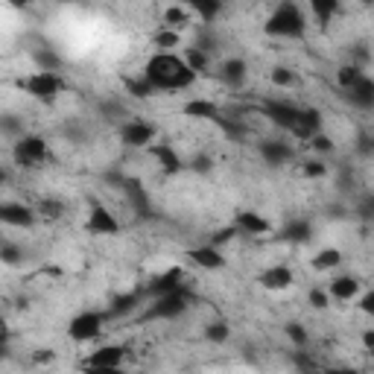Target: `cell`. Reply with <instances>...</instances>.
<instances>
[{
  "instance_id": "1",
  "label": "cell",
  "mask_w": 374,
  "mask_h": 374,
  "mask_svg": "<svg viewBox=\"0 0 374 374\" xmlns=\"http://www.w3.org/2000/svg\"><path fill=\"white\" fill-rule=\"evenodd\" d=\"M143 76L155 85V91H184L196 82L199 74L187 65L184 56H176L173 50H158L143 65Z\"/></svg>"
},
{
  "instance_id": "2",
  "label": "cell",
  "mask_w": 374,
  "mask_h": 374,
  "mask_svg": "<svg viewBox=\"0 0 374 374\" xmlns=\"http://www.w3.org/2000/svg\"><path fill=\"white\" fill-rule=\"evenodd\" d=\"M263 33L272 39H301L304 36V15L295 0H280L278 9L266 18Z\"/></svg>"
},
{
  "instance_id": "3",
  "label": "cell",
  "mask_w": 374,
  "mask_h": 374,
  "mask_svg": "<svg viewBox=\"0 0 374 374\" xmlns=\"http://www.w3.org/2000/svg\"><path fill=\"white\" fill-rule=\"evenodd\" d=\"M21 91H26L39 103H53L61 94V79L56 76V71H36L26 79H21Z\"/></svg>"
},
{
  "instance_id": "4",
  "label": "cell",
  "mask_w": 374,
  "mask_h": 374,
  "mask_svg": "<svg viewBox=\"0 0 374 374\" xmlns=\"http://www.w3.org/2000/svg\"><path fill=\"white\" fill-rule=\"evenodd\" d=\"M187 310V295L181 290L164 293V295H155V301L146 307L143 319H176Z\"/></svg>"
},
{
  "instance_id": "5",
  "label": "cell",
  "mask_w": 374,
  "mask_h": 374,
  "mask_svg": "<svg viewBox=\"0 0 374 374\" xmlns=\"http://www.w3.org/2000/svg\"><path fill=\"white\" fill-rule=\"evenodd\" d=\"M100 333H103V313H97V310H82L68 325V336L74 342H94Z\"/></svg>"
},
{
  "instance_id": "6",
  "label": "cell",
  "mask_w": 374,
  "mask_h": 374,
  "mask_svg": "<svg viewBox=\"0 0 374 374\" xmlns=\"http://www.w3.org/2000/svg\"><path fill=\"white\" fill-rule=\"evenodd\" d=\"M47 141L41 135H21V141L15 143V161L21 167H39L41 161H47Z\"/></svg>"
},
{
  "instance_id": "7",
  "label": "cell",
  "mask_w": 374,
  "mask_h": 374,
  "mask_svg": "<svg viewBox=\"0 0 374 374\" xmlns=\"http://www.w3.org/2000/svg\"><path fill=\"white\" fill-rule=\"evenodd\" d=\"M120 141L126 146H135V149H143L155 141V126L146 120H126L120 126Z\"/></svg>"
},
{
  "instance_id": "8",
  "label": "cell",
  "mask_w": 374,
  "mask_h": 374,
  "mask_svg": "<svg viewBox=\"0 0 374 374\" xmlns=\"http://www.w3.org/2000/svg\"><path fill=\"white\" fill-rule=\"evenodd\" d=\"M123 357H126V348L120 345H103L97 351H91V357L85 360V368H94V371H114L120 368Z\"/></svg>"
},
{
  "instance_id": "9",
  "label": "cell",
  "mask_w": 374,
  "mask_h": 374,
  "mask_svg": "<svg viewBox=\"0 0 374 374\" xmlns=\"http://www.w3.org/2000/svg\"><path fill=\"white\" fill-rule=\"evenodd\" d=\"M298 114H301V108H295V106H290V103H266V106H263V117H269L275 126H280L284 132H293V129H295Z\"/></svg>"
},
{
  "instance_id": "10",
  "label": "cell",
  "mask_w": 374,
  "mask_h": 374,
  "mask_svg": "<svg viewBox=\"0 0 374 374\" xmlns=\"http://www.w3.org/2000/svg\"><path fill=\"white\" fill-rule=\"evenodd\" d=\"M319 132H322V111L319 108H301L298 123L290 135H295L298 141H313Z\"/></svg>"
},
{
  "instance_id": "11",
  "label": "cell",
  "mask_w": 374,
  "mask_h": 374,
  "mask_svg": "<svg viewBox=\"0 0 374 374\" xmlns=\"http://www.w3.org/2000/svg\"><path fill=\"white\" fill-rule=\"evenodd\" d=\"M88 231L91 234H117L120 231V223H117V216L103 208V205H94L91 213H88Z\"/></svg>"
},
{
  "instance_id": "12",
  "label": "cell",
  "mask_w": 374,
  "mask_h": 374,
  "mask_svg": "<svg viewBox=\"0 0 374 374\" xmlns=\"http://www.w3.org/2000/svg\"><path fill=\"white\" fill-rule=\"evenodd\" d=\"M293 280H295V275H293L290 266H269V269L261 272V287H266V290H272V293L290 290Z\"/></svg>"
},
{
  "instance_id": "13",
  "label": "cell",
  "mask_w": 374,
  "mask_h": 374,
  "mask_svg": "<svg viewBox=\"0 0 374 374\" xmlns=\"http://www.w3.org/2000/svg\"><path fill=\"white\" fill-rule=\"evenodd\" d=\"M261 158L266 161V164H272V167H278V164H287L290 158H293V146L287 143V141H275V138H269V141H261Z\"/></svg>"
},
{
  "instance_id": "14",
  "label": "cell",
  "mask_w": 374,
  "mask_h": 374,
  "mask_svg": "<svg viewBox=\"0 0 374 374\" xmlns=\"http://www.w3.org/2000/svg\"><path fill=\"white\" fill-rule=\"evenodd\" d=\"M234 228L243 231V234H269L272 231L269 220H263L258 211H237L234 213Z\"/></svg>"
},
{
  "instance_id": "15",
  "label": "cell",
  "mask_w": 374,
  "mask_h": 374,
  "mask_svg": "<svg viewBox=\"0 0 374 374\" xmlns=\"http://www.w3.org/2000/svg\"><path fill=\"white\" fill-rule=\"evenodd\" d=\"M0 220H4L6 226H15V228H29L36 223V213L29 211L26 205H18V202H6L4 208H0Z\"/></svg>"
},
{
  "instance_id": "16",
  "label": "cell",
  "mask_w": 374,
  "mask_h": 374,
  "mask_svg": "<svg viewBox=\"0 0 374 374\" xmlns=\"http://www.w3.org/2000/svg\"><path fill=\"white\" fill-rule=\"evenodd\" d=\"M345 100L351 106H357V108H374V79L363 76L357 85H351L345 91Z\"/></svg>"
},
{
  "instance_id": "17",
  "label": "cell",
  "mask_w": 374,
  "mask_h": 374,
  "mask_svg": "<svg viewBox=\"0 0 374 374\" xmlns=\"http://www.w3.org/2000/svg\"><path fill=\"white\" fill-rule=\"evenodd\" d=\"M191 258L199 269H223L226 266V258H223V252L216 246H199V248H191Z\"/></svg>"
},
{
  "instance_id": "18",
  "label": "cell",
  "mask_w": 374,
  "mask_h": 374,
  "mask_svg": "<svg viewBox=\"0 0 374 374\" xmlns=\"http://www.w3.org/2000/svg\"><path fill=\"white\" fill-rule=\"evenodd\" d=\"M181 269L178 266H173V269H167V272H161V275H155L152 280H149V293H152V298L155 295H164V293H173V290H181Z\"/></svg>"
},
{
  "instance_id": "19",
  "label": "cell",
  "mask_w": 374,
  "mask_h": 374,
  "mask_svg": "<svg viewBox=\"0 0 374 374\" xmlns=\"http://www.w3.org/2000/svg\"><path fill=\"white\" fill-rule=\"evenodd\" d=\"M181 114L184 117H193V120H220V106L211 103V100L196 97V100H187L181 106Z\"/></svg>"
},
{
  "instance_id": "20",
  "label": "cell",
  "mask_w": 374,
  "mask_h": 374,
  "mask_svg": "<svg viewBox=\"0 0 374 374\" xmlns=\"http://www.w3.org/2000/svg\"><path fill=\"white\" fill-rule=\"evenodd\" d=\"M328 293H330V298H336V301H351V298H357V293H360V280L351 278V275H339V278H333L330 284H328Z\"/></svg>"
},
{
  "instance_id": "21",
  "label": "cell",
  "mask_w": 374,
  "mask_h": 374,
  "mask_svg": "<svg viewBox=\"0 0 374 374\" xmlns=\"http://www.w3.org/2000/svg\"><path fill=\"white\" fill-rule=\"evenodd\" d=\"M176 4H181V6H187L196 18H202V21H213L216 15L223 12V0H176Z\"/></svg>"
},
{
  "instance_id": "22",
  "label": "cell",
  "mask_w": 374,
  "mask_h": 374,
  "mask_svg": "<svg viewBox=\"0 0 374 374\" xmlns=\"http://www.w3.org/2000/svg\"><path fill=\"white\" fill-rule=\"evenodd\" d=\"M152 155H155V161L161 164L164 173H178L184 167V161L178 158V152L170 146V143H155L152 146Z\"/></svg>"
},
{
  "instance_id": "23",
  "label": "cell",
  "mask_w": 374,
  "mask_h": 374,
  "mask_svg": "<svg viewBox=\"0 0 374 374\" xmlns=\"http://www.w3.org/2000/svg\"><path fill=\"white\" fill-rule=\"evenodd\" d=\"M307 6H310V12L316 15V21L322 26H328L333 21V15L339 12V0H307Z\"/></svg>"
},
{
  "instance_id": "24",
  "label": "cell",
  "mask_w": 374,
  "mask_h": 374,
  "mask_svg": "<svg viewBox=\"0 0 374 374\" xmlns=\"http://www.w3.org/2000/svg\"><path fill=\"white\" fill-rule=\"evenodd\" d=\"M223 79L228 82V85H243V79H246V61L243 59H228L226 65H223Z\"/></svg>"
},
{
  "instance_id": "25",
  "label": "cell",
  "mask_w": 374,
  "mask_h": 374,
  "mask_svg": "<svg viewBox=\"0 0 374 374\" xmlns=\"http://www.w3.org/2000/svg\"><path fill=\"white\" fill-rule=\"evenodd\" d=\"M339 263H342V252H339V248H322V252H316V258H313V269H319V272L336 269Z\"/></svg>"
},
{
  "instance_id": "26",
  "label": "cell",
  "mask_w": 374,
  "mask_h": 374,
  "mask_svg": "<svg viewBox=\"0 0 374 374\" xmlns=\"http://www.w3.org/2000/svg\"><path fill=\"white\" fill-rule=\"evenodd\" d=\"M284 240H290V243H307L310 240V223H304V220H298V223H290L287 228H284V234H280Z\"/></svg>"
},
{
  "instance_id": "27",
  "label": "cell",
  "mask_w": 374,
  "mask_h": 374,
  "mask_svg": "<svg viewBox=\"0 0 374 374\" xmlns=\"http://www.w3.org/2000/svg\"><path fill=\"white\" fill-rule=\"evenodd\" d=\"M363 76H365V74H363L357 65H345V68H339L336 82H339V88H342V91H348V88H351V85H357Z\"/></svg>"
},
{
  "instance_id": "28",
  "label": "cell",
  "mask_w": 374,
  "mask_h": 374,
  "mask_svg": "<svg viewBox=\"0 0 374 374\" xmlns=\"http://www.w3.org/2000/svg\"><path fill=\"white\" fill-rule=\"evenodd\" d=\"M184 61H187V65H191L196 74H202V71L208 68V53L199 50V47H187V50H184Z\"/></svg>"
},
{
  "instance_id": "29",
  "label": "cell",
  "mask_w": 374,
  "mask_h": 374,
  "mask_svg": "<svg viewBox=\"0 0 374 374\" xmlns=\"http://www.w3.org/2000/svg\"><path fill=\"white\" fill-rule=\"evenodd\" d=\"M187 21H191V9H187V6H170L167 12H164V26H181V24H187Z\"/></svg>"
},
{
  "instance_id": "30",
  "label": "cell",
  "mask_w": 374,
  "mask_h": 374,
  "mask_svg": "<svg viewBox=\"0 0 374 374\" xmlns=\"http://www.w3.org/2000/svg\"><path fill=\"white\" fill-rule=\"evenodd\" d=\"M152 44L158 47V50H173L176 44H178V33H173V29H158V33H155V39H152Z\"/></svg>"
},
{
  "instance_id": "31",
  "label": "cell",
  "mask_w": 374,
  "mask_h": 374,
  "mask_svg": "<svg viewBox=\"0 0 374 374\" xmlns=\"http://www.w3.org/2000/svg\"><path fill=\"white\" fill-rule=\"evenodd\" d=\"M138 307V295H117L114 298V304H111V313L114 316H123V313H129V310H135Z\"/></svg>"
},
{
  "instance_id": "32",
  "label": "cell",
  "mask_w": 374,
  "mask_h": 374,
  "mask_svg": "<svg viewBox=\"0 0 374 374\" xmlns=\"http://www.w3.org/2000/svg\"><path fill=\"white\" fill-rule=\"evenodd\" d=\"M269 79H272V85H280V88H290V85L295 82V74H293L290 68H272Z\"/></svg>"
},
{
  "instance_id": "33",
  "label": "cell",
  "mask_w": 374,
  "mask_h": 374,
  "mask_svg": "<svg viewBox=\"0 0 374 374\" xmlns=\"http://www.w3.org/2000/svg\"><path fill=\"white\" fill-rule=\"evenodd\" d=\"M129 91L135 94V97H152V94H158L155 91V85L143 76V79H135V82H129Z\"/></svg>"
},
{
  "instance_id": "34",
  "label": "cell",
  "mask_w": 374,
  "mask_h": 374,
  "mask_svg": "<svg viewBox=\"0 0 374 374\" xmlns=\"http://www.w3.org/2000/svg\"><path fill=\"white\" fill-rule=\"evenodd\" d=\"M284 330H287V336L293 339V345H295V348H304V345H307V330H304L301 325H295V322H290V325H287Z\"/></svg>"
},
{
  "instance_id": "35",
  "label": "cell",
  "mask_w": 374,
  "mask_h": 374,
  "mask_svg": "<svg viewBox=\"0 0 374 374\" xmlns=\"http://www.w3.org/2000/svg\"><path fill=\"white\" fill-rule=\"evenodd\" d=\"M126 193L132 196L135 208H143V211H146V193L141 191V184H138V181H126Z\"/></svg>"
},
{
  "instance_id": "36",
  "label": "cell",
  "mask_w": 374,
  "mask_h": 374,
  "mask_svg": "<svg viewBox=\"0 0 374 374\" xmlns=\"http://www.w3.org/2000/svg\"><path fill=\"white\" fill-rule=\"evenodd\" d=\"M205 336H208L211 342H226V339H228V328H226L223 322H213V325H208Z\"/></svg>"
},
{
  "instance_id": "37",
  "label": "cell",
  "mask_w": 374,
  "mask_h": 374,
  "mask_svg": "<svg viewBox=\"0 0 374 374\" xmlns=\"http://www.w3.org/2000/svg\"><path fill=\"white\" fill-rule=\"evenodd\" d=\"M310 304H313L316 310H325V307L330 304V293H328V287H325V290H310Z\"/></svg>"
},
{
  "instance_id": "38",
  "label": "cell",
  "mask_w": 374,
  "mask_h": 374,
  "mask_svg": "<svg viewBox=\"0 0 374 374\" xmlns=\"http://www.w3.org/2000/svg\"><path fill=\"white\" fill-rule=\"evenodd\" d=\"M328 176V167L319 164V161H307L304 164V178H325Z\"/></svg>"
},
{
  "instance_id": "39",
  "label": "cell",
  "mask_w": 374,
  "mask_h": 374,
  "mask_svg": "<svg viewBox=\"0 0 374 374\" xmlns=\"http://www.w3.org/2000/svg\"><path fill=\"white\" fill-rule=\"evenodd\" d=\"M357 149H360V155H365V158H374V135H360Z\"/></svg>"
},
{
  "instance_id": "40",
  "label": "cell",
  "mask_w": 374,
  "mask_h": 374,
  "mask_svg": "<svg viewBox=\"0 0 374 374\" xmlns=\"http://www.w3.org/2000/svg\"><path fill=\"white\" fill-rule=\"evenodd\" d=\"M310 143H313V149H319V152H330V149H333V141H330L325 132H319Z\"/></svg>"
},
{
  "instance_id": "41",
  "label": "cell",
  "mask_w": 374,
  "mask_h": 374,
  "mask_svg": "<svg viewBox=\"0 0 374 374\" xmlns=\"http://www.w3.org/2000/svg\"><path fill=\"white\" fill-rule=\"evenodd\" d=\"M357 211H360V216H363V220H374V196H368V199H363Z\"/></svg>"
},
{
  "instance_id": "42",
  "label": "cell",
  "mask_w": 374,
  "mask_h": 374,
  "mask_svg": "<svg viewBox=\"0 0 374 374\" xmlns=\"http://www.w3.org/2000/svg\"><path fill=\"white\" fill-rule=\"evenodd\" d=\"M360 310H363L365 316H374V290H371V293H365V295L360 298Z\"/></svg>"
},
{
  "instance_id": "43",
  "label": "cell",
  "mask_w": 374,
  "mask_h": 374,
  "mask_svg": "<svg viewBox=\"0 0 374 374\" xmlns=\"http://www.w3.org/2000/svg\"><path fill=\"white\" fill-rule=\"evenodd\" d=\"M360 339H363V348H365V351H374V328L363 330V336H360Z\"/></svg>"
},
{
  "instance_id": "44",
  "label": "cell",
  "mask_w": 374,
  "mask_h": 374,
  "mask_svg": "<svg viewBox=\"0 0 374 374\" xmlns=\"http://www.w3.org/2000/svg\"><path fill=\"white\" fill-rule=\"evenodd\" d=\"M4 261H6V263H15V261H18V252H15L12 246H4Z\"/></svg>"
},
{
  "instance_id": "45",
  "label": "cell",
  "mask_w": 374,
  "mask_h": 374,
  "mask_svg": "<svg viewBox=\"0 0 374 374\" xmlns=\"http://www.w3.org/2000/svg\"><path fill=\"white\" fill-rule=\"evenodd\" d=\"M41 211H44V213H50V216H59V205H56V202H44V205H41Z\"/></svg>"
},
{
  "instance_id": "46",
  "label": "cell",
  "mask_w": 374,
  "mask_h": 374,
  "mask_svg": "<svg viewBox=\"0 0 374 374\" xmlns=\"http://www.w3.org/2000/svg\"><path fill=\"white\" fill-rule=\"evenodd\" d=\"M6 4H9V6H15V9H24V6L29 4V0H6Z\"/></svg>"
},
{
  "instance_id": "47",
  "label": "cell",
  "mask_w": 374,
  "mask_h": 374,
  "mask_svg": "<svg viewBox=\"0 0 374 374\" xmlns=\"http://www.w3.org/2000/svg\"><path fill=\"white\" fill-rule=\"evenodd\" d=\"M360 4H374V0H360Z\"/></svg>"
}]
</instances>
